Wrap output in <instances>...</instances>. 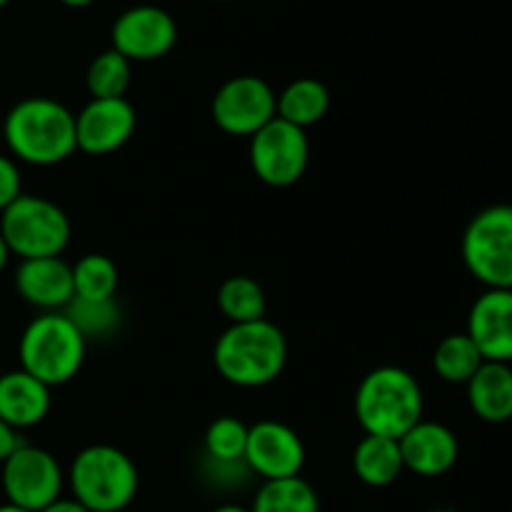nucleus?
<instances>
[{
    "label": "nucleus",
    "instance_id": "9b49d317",
    "mask_svg": "<svg viewBox=\"0 0 512 512\" xmlns=\"http://www.w3.org/2000/svg\"><path fill=\"white\" fill-rule=\"evenodd\" d=\"M110 40L113 50L125 55L130 63H150L175 48L178 23L158 5H133L115 18Z\"/></svg>",
    "mask_w": 512,
    "mask_h": 512
},
{
    "label": "nucleus",
    "instance_id": "0eeeda50",
    "mask_svg": "<svg viewBox=\"0 0 512 512\" xmlns=\"http://www.w3.org/2000/svg\"><path fill=\"white\" fill-rule=\"evenodd\" d=\"M463 263L485 290H512V205H490L470 220Z\"/></svg>",
    "mask_w": 512,
    "mask_h": 512
},
{
    "label": "nucleus",
    "instance_id": "72a5a7b5",
    "mask_svg": "<svg viewBox=\"0 0 512 512\" xmlns=\"http://www.w3.org/2000/svg\"><path fill=\"white\" fill-rule=\"evenodd\" d=\"M0 512H28V510L18 508V505H10V503H5V505H0Z\"/></svg>",
    "mask_w": 512,
    "mask_h": 512
},
{
    "label": "nucleus",
    "instance_id": "7c9ffc66",
    "mask_svg": "<svg viewBox=\"0 0 512 512\" xmlns=\"http://www.w3.org/2000/svg\"><path fill=\"white\" fill-rule=\"evenodd\" d=\"M8 260H10V250H8V245H5L3 235H0V273H3V270H5Z\"/></svg>",
    "mask_w": 512,
    "mask_h": 512
},
{
    "label": "nucleus",
    "instance_id": "aec40b11",
    "mask_svg": "<svg viewBox=\"0 0 512 512\" xmlns=\"http://www.w3.org/2000/svg\"><path fill=\"white\" fill-rule=\"evenodd\" d=\"M330 108V93L320 80L298 78L278 95V118L295 128H310L320 123Z\"/></svg>",
    "mask_w": 512,
    "mask_h": 512
},
{
    "label": "nucleus",
    "instance_id": "dca6fc26",
    "mask_svg": "<svg viewBox=\"0 0 512 512\" xmlns=\"http://www.w3.org/2000/svg\"><path fill=\"white\" fill-rule=\"evenodd\" d=\"M403 465L420 478H440L458 463L460 445L453 430L443 423L420 420L398 440Z\"/></svg>",
    "mask_w": 512,
    "mask_h": 512
},
{
    "label": "nucleus",
    "instance_id": "f3484780",
    "mask_svg": "<svg viewBox=\"0 0 512 512\" xmlns=\"http://www.w3.org/2000/svg\"><path fill=\"white\" fill-rule=\"evenodd\" d=\"M50 410V388L25 370L0 375V420L15 430L43 423Z\"/></svg>",
    "mask_w": 512,
    "mask_h": 512
},
{
    "label": "nucleus",
    "instance_id": "a211bd4d",
    "mask_svg": "<svg viewBox=\"0 0 512 512\" xmlns=\"http://www.w3.org/2000/svg\"><path fill=\"white\" fill-rule=\"evenodd\" d=\"M470 410L483 423L503 425L512 420V368L505 363H483L468 380Z\"/></svg>",
    "mask_w": 512,
    "mask_h": 512
},
{
    "label": "nucleus",
    "instance_id": "c85d7f7f",
    "mask_svg": "<svg viewBox=\"0 0 512 512\" xmlns=\"http://www.w3.org/2000/svg\"><path fill=\"white\" fill-rule=\"evenodd\" d=\"M20 438H18V430L10 428L5 420H0V465L5 463V460L10 458V455L15 453V450L20 448Z\"/></svg>",
    "mask_w": 512,
    "mask_h": 512
},
{
    "label": "nucleus",
    "instance_id": "ddd939ff",
    "mask_svg": "<svg viewBox=\"0 0 512 512\" xmlns=\"http://www.w3.org/2000/svg\"><path fill=\"white\" fill-rule=\"evenodd\" d=\"M138 115L125 98H93L75 115L78 150L88 155H108L123 148L135 133Z\"/></svg>",
    "mask_w": 512,
    "mask_h": 512
},
{
    "label": "nucleus",
    "instance_id": "f03ea898",
    "mask_svg": "<svg viewBox=\"0 0 512 512\" xmlns=\"http://www.w3.org/2000/svg\"><path fill=\"white\" fill-rule=\"evenodd\" d=\"M288 360V340L270 320L230 325L215 340L213 363L220 378L238 388H263L280 378Z\"/></svg>",
    "mask_w": 512,
    "mask_h": 512
},
{
    "label": "nucleus",
    "instance_id": "f8f14e48",
    "mask_svg": "<svg viewBox=\"0 0 512 512\" xmlns=\"http://www.w3.org/2000/svg\"><path fill=\"white\" fill-rule=\"evenodd\" d=\"M245 465L263 480L295 478L305 465V445L300 435L285 423L260 420L248 428Z\"/></svg>",
    "mask_w": 512,
    "mask_h": 512
},
{
    "label": "nucleus",
    "instance_id": "4468645a",
    "mask_svg": "<svg viewBox=\"0 0 512 512\" xmlns=\"http://www.w3.org/2000/svg\"><path fill=\"white\" fill-rule=\"evenodd\" d=\"M470 340L485 363H512V290H485L468 315Z\"/></svg>",
    "mask_w": 512,
    "mask_h": 512
},
{
    "label": "nucleus",
    "instance_id": "7ed1b4c3",
    "mask_svg": "<svg viewBox=\"0 0 512 512\" xmlns=\"http://www.w3.org/2000/svg\"><path fill=\"white\" fill-rule=\"evenodd\" d=\"M423 410L420 383L395 365L370 370L355 390V418L365 435L400 440L423 420Z\"/></svg>",
    "mask_w": 512,
    "mask_h": 512
},
{
    "label": "nucleus",
    "instance_id": "1a4fd4ad",
    "mask_svg": "<svg viewBox=\"0 0 512 512\" xmlns=\"http://www.w3.org/2000/svg\"><path fill=\"white\" fill-rule=\"evenodd\" d=\"M273 118H278V95L258 75L225 80L213 98L215 125L235 138H253Z\"/></svg>",
    "mask_w": 512,
    "mask_h": 512
},
{
    "label": "nucleus",
    "instance_id": "bb28decb",
    "mask_svg": "<svg viewBox=\"0 0 512 512\" xmlns=\"http://www.w3.org/2000/svg\"><path fill=\"white\" fill-rule=\"evenodd\" d=\"M70 323L80 330L85 340L88 338H108L120 325V308L113 300H83L73 298L68 308L63 310Z\"/></svg>",
    "mask_w": 512,
    "mask_h": 512
},
{
    "label": "nucleus",
    "instance_id": "5701e85b",
    "mask_svg": "<svg viewBox=\"0 0 512 512\" xmlns=\"http://www.w3.org/2000/svg\"><path fill=\"white\" fill-rule=\"evenodd\" d=\"M218 308L230 320V325H238L263 320L268 303H265V293L258 280L248 275H233L220 285Z\"/></svg>",
    "mask_w": 512,
    "mask_h": 512
},
{
    "label": "nucleus",
    "instance_id": "412c9836",
    "mask_svg": "<svg viewBox=\"0 0 512 512\" xmlns=\"http://www.w3.org/2000/svg\"><path fill=\"white\" fill-rule=\"evenodd\" d=\"M250 512H320V500L313 485L300 475L265 480L255 495Z\"/></svg>",
    "mask_w": 512,
    "mask_h": 512
},
{
    "label": "nucleus",
    "instance_id": "4be33fe9",
    "mask_svg": "<svg viewBox=\"0 0 512 512\" xmlns=\"http://www.w3.org/2000/svg\"><path fill=\"white\" fill-rule=\"evenodd\" d=\"M483 355L468 333H453L438 343L433 353V368L440 380L450 385H468V380L483 365Z\"/></svg>",
    "mask_w": 512,
    "mask_h": 512
},
{
    "label": "nucleus",
    "instance_id": "a878e982",
    "mask_svg": "<svg viewBox=\"0 0 512 512\" xmlns=\"http://www.w3.org/2000/svg\"><path fill=\"white\" fill-rule=\"evenodd\" d=\"M245 448H248V425L233 415L213 420L205 430V453L213 463H245Z\"/></svg>",
    "mask_w": 512,
    "mask_h": 512
},
{
    "label": "nucleus",
    "instance_id": "cd10ccee",
    "mask_svg": "<svg viewBox=\"0 0 512 512\" xmlns=\"http://www.w3.org/2000/svg\"><path fill=\"white\" fill-rule=\"evenodd\" d=\"M23 195L20 168L10 155H0V213Z\"/></svg>",
    "mask_w": 512,
    "mask_h": 512
},
{
    "label": "nucleus",
    "instance_id": "20e7f679",
    "mask_svg": "<svg viewBox=\"0 0 512 512\" xmlns=\"http://www.w3.org/2000/svg\"><path fill=\"white\" fill-rule=\"evenodd\" d=\"M70 490L88 512H123L138 495V468L113 445H90L70 465Z\"/></svg>",
    "mask_w": 512,
    "mask_h": 512
},
{
    "label": "nucleus",
    "instance_id": "f257e3e1",
    "mask_svg": "<svg viewBox=\"0 0 512 512\" xmlns=\"http://www.w3.org/2000/svg\"><path fill=\"white\" fill-rule=\"evenodd\" d=\"M5 145L15 160L48 168L78 150L75 115L53 98H25L8 110L3 123Z\"/></svg>",
    "mask_w": 512,
    "mask_h": 512
},
{
    "label": "nucleus",
    "instance_id": "423d86ee",
    "mask_svg": "<svg viewBox=\"0 0 512 512\" xmlns=\"http://www.w3.org/2000/svg\"><path fill=\"white\" fill-rule=\"evenodd\" d=\"M0 235L20 260L60 258L70 243V220L53 200L23 193L0 213Z\"/></svg>",
    "mask_w": 512,
    "mask_h": 512
},
{
    "label": "nucleus",
    "instance_id": "9d476101",
    "mask_svg": "<svg viewBox=\"0 0 512 512\" xmlns=\"http://www.w3.org/2000/svg\"><path fill=\"white\" fill-rule=\"evenodd\" d=\"M63 470L55 455L35 445H20L3 463V493L10 505L40 512L63 493Z\"/></svg>",
    "mask_w": 512,
    "mask_h": 512
},
{
    "label": "nucleus",
    "instance_id": "b1692460",
    "mask_svg": "<svg viewBox=\"0 0 512 512\" xmlns=\"http://www.w3.org/2000/svg\"><path fill=\"white\" fill-rule=\"evenodd\" d=\"M133 78V68L125 55L118 50H103L95 55L85 73V85H88L93 98H125Z\"/></svg>",
    "mask_w": 512,
    "mask_h": 512
},
{
    "label": "nucleus",
    "instance_id": "2f4dec72",
    "mask_svg": "<svg viewBox=\"0 0 512 512\" xmlns=\"http://www.w3.org/2000/svg\"><path fill=\"white\" fill-rule=\"evenodd\" d=\"M213 512H250V508H243V505L228 503V505H220V508H215Z\"/></svg>",
    "mask_w": 512,
    "mask_h": 512
},
{
    "label": "nucleus",
    "instance_id": "393cba45",
    "mask_svg": "<svg viewBox=\"0 0 512 512\" xmlns=\"http://www.w3.org/2000/svg\"><path fill=\"white\" fill-rule=\"evenodd\" d=\"M118 268L108 255H83L73 265L75 298L83 300H113L118 290Z\"/></svg>",
    "mask_w": 512,
    "mask_h": 512
},
{
    "label": "nucleus",
    "instance_id": "473e14b6",
    "mask_svg": "<svg viewBox=\"0 0 512 512\" xmlns=\"http://www.w3.org/2000/svg\"><path fill=\"white\" fill-rule=\"evenodd\" d=\"M63 5H68V8H85V5L95 3V0H60Z\"/></svg>",
    "mask_w": 512,
    "mask_h": 512
},
{
    "label": "nucleus",
    "instance_id": "c9c22d12",
    "mask_svg": "<svg viewBox=\"0 0 512 512\" xmlns=\"http://www.w3.org/2000/svg\"><path fill=\"white\" fill-rule=\"evenodd\" d=\"M8 3H10V0H0V8H5Z\"/></svg>",
    "mask_w": 512,
    "mask_h": 512
},
{
    "label": "nucleus",
    "instance_id": "f704fd0d",
    "mask_svg": "<svg viewBox=\"0 0 512 512\" xmlns=\"http://www.w3.org/2000/svg\"><path fill=\"white\" fill-rule=\"evenodd\" d=\"M428 512H455L453 508H433V510H428Z\"/></svg>",
    "mask_w": 512,
    "mask_h": 512
},
{
    "label": "nucleus",
    "instance_id": "6e6552de",
    "mask_svg": "<svg viewBox=\"0 0 512 512\" xmlns=\"http://www.w3.org/2000/svg\"><path fill=\"white\" fill-rule=\"evenodd\" d=\"M310 143L303 128L273 118L250 138V165L270 188H290L308 168Z\"/></svg>",
    "mask_w": 512,
    "mask_h": 512
},
{
    "label": "nucleus",
    "instance_id": "39448f33",
    "mask_svg": "<svg viewBox=\"0 0 512 512\" xmlns=\"http://www.w3.org/2000/svg\"><path fill=\"white\" fill-rule=\"evenodd\" d=\"M20 370L48 388L70 383L85 360V338L65 313H43L30 320L18 345Z\"/></svg>",
    "mask_w": 512,
    "mask_h": 512
},
{
    "label": "nucleus",
    "instance_id": "2eb2a0df",
    "mask_svg": "<svg viewBox=\"0 0 512 512\" xmlns=\"http://www.w3.org/2000/svg\"><path fill=\"white\" fill-rule=\"evenodd\" d=\"M15 290L25 303L43 313H63L75 298L73 265L63 258L20 260L15 270Z\"/></svg>",
    "mask_w": 512,
    "mask_h": 512
},
{
    "label": "nucleus",
    "instance_id": "e433bc0d",
    "mask_svg": "<svg viewBox=\"0 0 512 512\" xmlns=\"http://www.w3.org/2000/svg\"><path fill=\"white\" fill-rule=\"evenodd\" d=\"M218 3H233V0H218Z\"/></svg>",
    "mask_w": 512,
    "mask_h": 512
},
{
    "label": "nucleus",
    "instance_id": "6ab92c4d",
    "mask_svg": "<svg viewBox=\"0 0 512 512\" xmlns=\"http://www.w3.org/2000/svg\"><path fill=\"white\" fill-rule=\"evenodd\" d=\"M353 470L360 483L370 488H388L403 475V455L398 440L365 435L353 453Z\"/></svg>",
    "mask_w": 512,
    "mask_h": 512
},
{
    "label": "nucleus",
    "instance_id": "c756f323",
    "mask_svg": "<svg viewBox=\"0 0 512 512\" xmlns=\"http://www.w3.org/2000/svg\"><path fill=\"white\" fill-rule=\"evenodd\" d=\"M40 512H88V510H85L75 498H58L55 503H50L48 508H43Z\"/></svg>",
    "mask_w": 512,
    "mask_h": 512
}]
</instances>
